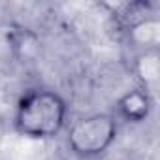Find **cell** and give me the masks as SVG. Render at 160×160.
Returning a JSON list of instances; mask_svg holds the SVG:
<instances>
[{
	"instance_id": "obj_1",
	"label": "cell",
	"mask_w": 160,
	"mask_h": 160,
	"mask_svg": "<svg viewBox=\"0 0 160 160\" xmlns=\"http://www.w3.org/2000/svg\"><path fill=\"white\" fill-rule=\"evenodd\" d=\"M68 119V104L62 94L51 89H30L15 106L13 128L30 139H51L58 136Z\"/></svg>"
},
{
	"instance_id": "obj_2",
	"label": "cell",
	"mask_w": 160,
	"mask_h": 160,
	"mask_svg": "<svg viewBox=\"0 0 160 160\" xmlns=\"http://www.w3.org/2000/svg\"><path fill=\"white\" fill-rule=\"evenodd\" d=\"M119 121L113 113H92L75 121L66 136L70 151L79 158H96L117 139Z\"/></svg>"
},
{
	"instance_id": "obj_3",
	"label": "cell",
	"mask_w": 160,
	"mask_h": 160,
	"mask_svg": "<svg viewBox=\"0 0 160 160\" xmlns=\"http://www.w3.org/2000/svg\"><path fill=\"white\" fill-rule=\"evenodd\" d=\"M152 111V96L149 91L136 87L132 91H126L117 102H115V119L124 121L130 124H139L149 119Z\"/></svg>"
},
{
	"instance_id": "obj_4",
	"label": "cell",
	"mask_w": 160,
	"mask_h": 160,
	"mask_svg": "<svg viewBox=\"0 0 160 160\" xmlns=\"http://www.w3.org/2000/svg\"><path fill=\"white\" fill-rule=\"evenodd\" d=\"M136 72L141 79V89L151 92L158 81V49L143 51L136 60Z\"/></svg>"
}]
</instances>
